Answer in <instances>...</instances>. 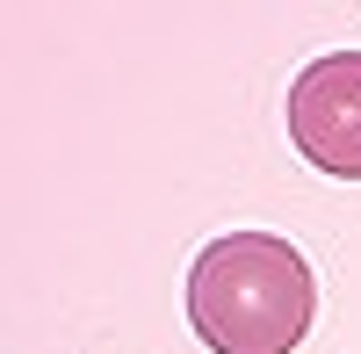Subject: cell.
Wrapping results in <instances>:
<instances>
[{"label": "cell", "mask_w": 361, "mask_h": 354, "mask_svg": "<svg viewBox=\"0 0 361 354\" xmlns=\"http://www.w3.org/2000/svg\"><path fill=\"white\" fill-rule=\"evenodd\" d=\"M188 326L209 354H296L318 326V275L275 231H224L188 268Z\"/></svg>", "instance_id": "obj_1"}, {"label": "cell", "mask_w": 361, "mask_h": 354, "mask_svg": "<svg viewBox=\"0 0 361 354\" xmlns=\"http://www.w3.org/2000/svg\"><path fill=\"white\" fill-rule=\"evenodd\" d=\"M289 138L318 173L361 181V51L311 58L289 87Z\"/></svg>", "instance_id": "obj_2"}]
</instances>
